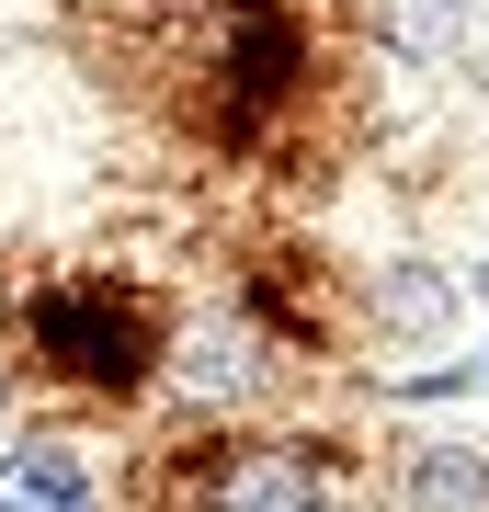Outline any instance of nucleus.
Listing matches in <instances>:
<instances>
[{"mask_svg":"<svg viewBox=\"0 0 489 512\" xmlns=\"http://www.w3.org/2000/svg\"><path fill=\"white\" fill-rule=\"evenodd\" d=\"M205 501L217 512H319V456L308 444H262V456H239Z\"/></svg>","mask_w":489,"mask_h":512,"instance_id":"2","label":"nucleus"},{"mask_svg":"<svg viewBox=\"0 0 489 512\" xmlns=\"http://www.w3.org/2000/svg\"><path fill=\"white\" fill-rule=\"evenodd\" d=\"M421 490L433 501H478V456H421Z\"/></svg>","mask_w":489,"mask_h":512,"instance_id":"5","label":"nucleus"},{"mask_svg":"<svg viewBox=\"0 0 489 512\" xmlns=\"http://www.w3.org/2000/svg\"><path fill=\"white\" fill-rule=\"evenodd\" d=\"M478 296H489V262H478Z\"/></svg>","mask_w":489,"mask_h":512,"instance_id":"6","label":"nucleus"},{"mask_svg":"<svg viewBox=\"0 0 489 512\" xmlns=\"http://www.w3.org/2000/svg\"><path fill=\"white\" fill-rule=\"evenodd\" d=\"M387 319L433 330V319H444V285H433V274H399V285H387Z\"/></svg>","mask_w":489,"mask_h":512,"instance_id":"4","label":"nucleus"},{"mask_svg":"<svg viewBox=\"0 0 489 512\" xmlns=\"http://www.w3.org/2000/svg\"><path fill=\"white\" fill-rule=\"evenodd\" d=\"M35 342H46V365H69L80 387H137L148 353H160V330H148V308L114 296V285H57V296H35Z\"/></svg>","mask_w":489,"mask_h":512,"instance_id":"1","label":"nucleus"},{"mask_svg":"<svg viewBox=\"0 0 489 512\" xmlns=\"http://www.w3.org/2000/svg\"><path fill=\"white\" fill-rule=\"evenodd\" d=\"M0 512H91V467L69 444H12L0 456Z\"/></svg>","mask_w":489,"mask_h":512,"instance_id":"3","label":"nucleus"}]
</instances>
